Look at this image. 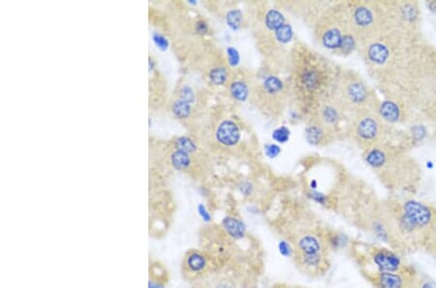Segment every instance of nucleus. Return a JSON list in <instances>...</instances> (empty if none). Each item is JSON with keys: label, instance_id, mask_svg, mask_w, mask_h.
I'll return each instance as SVG.
<instances>
[{"label": "nucleus", "instance_id": "8", "mask_svg": "<svg viewBox=\"0 0 436 288\" xmlns=\"http://www.w3.org/2000/svg\"><path fill=\"white\" fill-rule=\"evenodd\" d=\"M214 267V258L207 251L190 248L186 251L181 260V275L186 280L195 282L212 274Z\"/></svg>", "mask_w": 436, "mask_h": 288}, {"label": "nucleus", "instance_id": "23", "mask_svg": "<svg viewBox=\"0 0 436 288\" xmlns=\"http://www.w3.org/2000/svg\"><path fill=\"white\" fill-rule=\"evenodd\" d=\"M228 74L224 68H215L210 73V79L215 85H223L226 82Z\"/></svg>", "mask_w": 436, "mask_h": 288}, {"label": "nucleus", "instance_id": "25", "mask_svg": "<svg viewBox=\"0 0 436 288\" xmlns=\"http://www.w3.org/2000/svg\"><path fill=\"white\" fill-rule=\"evenodd\" d=\"M209 288H237L235 282L226 277H217L212 280Z\"/></svg>", "mask_w": 436, "mask_h": 288}, {"label": "nucleus", "instance_id": "15", "mask_svg": "<svg viewBox=\"0 0 436 288\" xmlns=\"http://www.w3.org/2000/svg\"><path fill=\"white\" fill-rule=\"evenodd\" d=\"M171 162L176 169L185 170L186 168L190 167L191 160L188 153L185 151L176 150L174 151L172 156H171Z\"/></svg>", "mask_w": 436, "mask_h": 288}, {"label": "nucleus", "instance_id": "11", "mask_svg": "<svg viewBox=\"0 0 436 288\" xmlns=\"http://www.w3.org/2000/svg\"><path fill=\"white\" fill-rule=\"evenodd\" d=\"M221 228L225 235L233 241H242L246 238V226L236 217H225L221 221Z\"/></svg>", "mask_w": 436, "mask_h": 288}, {"label": "nucleus", "instance_id": "13", "mask_svg": "<svg viewBox=\"0 0 436 288\" xmlns=\"http://www.w3.org/2000/svg\"><path fill=\"white\" fill-rule=\"evenodd\" d=\"M326 246L328 250L339 251L344 250L350 244L349 237L342 232L335 230H326L323 232Z\"/></svg>", "mask_w": 436, "mask_h": 288}, {"label": "nucleus", "instance_id": "41", "mask_svg": "<svg viewBox=\"0 0 436 288\" xmlns=\"http://www.w3.org/2000/svg\"><path fill=\"white\" fill-rule=\"evenodd\" d=\"M154 67H156V62H154V60H153V58H149V71H153V70L154 69Z\"/></svg>", "mask_w": 436, "mask_h": 288}, {"label": "nucleus", "instance_id": "28", "mask_svg": "<svg viewBox=\"0 0 436 288\" xmlns=\"http://www.w3.org/2000/svg\"><path fill=\"white\" fill-rule=\"evenodd\" d=\"M180 99L188 102L190 104L193 103L195 99L194 92L188 85H183L181 89Z\"/></svg>", "mask_w": 436, "mask_h": 288}, {"label": "nucleus", "instance_id": "39", "mask_svg": "<svg viewBox=\"0 0 436 288\" xmlns=\"http://www.w3.org/2000/svg\"><path fill=\"white\" fill-rule=\"evenodd\" d=\"M417 288H436L435 285L432 284V282H428V280H425V282H420V285H417Z\"/></svg>", "mask_w": 436, "mask_h": 288}, {"label": "nucleus", "instance_id": "29", "mask_svg": "<svg viewBox=\"0 0 436 288\" xmlns=\"http://www.w3.org/2000/svg\"><path fill=\"white\" fill-rule=\"evenodd\" d=\"M290 131L286 128H279L274 131L273 138L279 143H285L289 139Z\"/></svg>", "mask_w": 436, "mask_h": 288}, {"label": "nucleus", "instance_id": "35", "mask_svg": "<svg viewBox=\"0 0 436 288\" xmlns=\"http://www.w3.org/2000/svg\"><path fill=\"white\" fill-rule=\"evenodd\" d=\"M240 192L244 196H251L253 194V187L251 183H244L240 187Z\"/></svg>", "mask_w": 436, "mask_h": 288}, {"label": "nucleus", "instance_id": "30", "mask_svg": "<svg viewBox=\"0 0 436 288\" xmlns=\"http://www.w3.org/2000/svg\"><path fill=\"white\" fill-rule=\"evenodd\" d=\"M197 212L201 219H202V221L206 222V223H210V222H212V214L210 213L209 210L207 209V207H206L204 204L200 203L198 205Z\"/></svg>", "mask_w": 436, "mask_h": 288}, {"label": "nucleus", "instance_id": "16", "mask_svg": "<svg viewBox=\"0 0 436 288\" xmlns=\"http://www.w3.org/2000/svg\"><path fill=\"white\" fill-rule=\"evenodd\" d=\"M326 131H328V129H326L323 126H310L306 130V138H308V142L317 145V144L322 142L325 137Z\"/></svg>", "mask_w": 436, "mask_h": 288}, {"label": "nucleus", "instance_id": "40", "mask_svg": "<svg viewBox=\"0 0 436 288\" xmlns=\"http://www.w3.org/2000/svg\"><path fill=\"white\" fill-rule=\"evenodd\" d=\"M273 288H306L303 287H296V285H276Z\"/></svg>", "mask_w": 436, "mask_h": 288}, {"label": "nucleus", "instance_id": "4", "mask_svg": "<svg viewBox=\"0 0 436 288\" xmlns=\"http://www.w3.org/2000/svg\"><path fill=\"white\" fill-rule=\"evenodd\" d=\"M349 16L355 37L366 44L391 31L384 2L356 4L350 10Z\"/></svg>", "mask_w": 436, "mask_h": 288}, {"label": "nucleus", "instance_id": "24", "mask_svg": "<svg viewBox=\"0 0 436 288\" xmlns=\"http://www.w3.org/2000/svg\"><path fill=\"white\" fill-rule=\"evenodd\" d=\"M242 15L239 10H232L227 14V23L230 28L237 29L241 26Z\"/></svg>", "mask_w": 436, "mask_h": 288}, {"label": "nucleus", "instance_id": "22", "mask_svg": "<svg viewBox=\"0 0 436 288\" xmlns=\"http://www.w3.org/2000/svg\"><path fill=\"white\" fill-rule=\"evenodd\" d=\"M276 39L279 42L287 43L292 39L293 31L289 24H283L276 31Z\"/></svg>", "mask_w": 436, "mask_h": 288}, {"label": "nucleus", "instance_id": "19", "mask_svg": "<svg viewBox=\"0 0 436 288\" xmlns=\"http://www.w3.org/2000/svg\"><path fill=\"white\" fill-rule=\"evenodd\" d=\"M231 94L235 99L239 101H244L249 95V89L246 85L242 82H235L231 85Z\"/></svg>", "mask_w": 436, "mask_h": 288}, {"label": "nucleus", "instance_id": "6", "mask_svg": "<svg viewBox=\"0 0 436 288\" xmlns=\"http://www.w3.org/2000/svg\"><path fill=\"white\" fill-rule=\"evenodd\" d=\"M351 130L355 141L369 150L372 146L389 142L394 128L381 118L378 111H369L355 116Z\"/></svg>", "mask_w": 436, "mask_h": 288}, {"label": "nucleus", "instance_id": "10", "mask_svg": "<svg viewBox=\"0 0 436 288\" xmlns=\"http://www.w3.org/2000/svg\"><path fill=\"white\" fill-rule=\"evenodd\" d=\"M367 280L376 288H411V275L403 272H366Z\"/></svg>", "mask_w": 436, "mask_h": 288}, {"label": "nucleus", "instance_id": "32", "mask_svg": "<svg viewBox=\"0 0 436 288\" xmlns=\"http://www.w3.org/2000/svg\"><path fill=\"white\" fill-rule=\"evenodd\" d=\"M310 198L313 200V201L317 202V203H319L321 205H327L328 201H329V200H328L327 195H325L324 194H321V192H311L310 194Z\"/></svg>", "mask_w": 436, "mask_h": 288}, {"label": "nucleus", "instance_id": "33", "mask_svg": "<svg viewBox=\"0 0 436 288\" xmlns=\"http://www.w3.org/2000/svg\"><path fill=\"white\" fill-rule=\"evenodd\" d=\"M168 280L149 278L148 288H166Z\"/></svg>", "mask_w": 436, "mask_h": 288}, {"label": "nucleus", "instance_id": "36", "mask_svg": "<svg viewBox=\"0 0 436 288\" xmlns=\"http://www.w3.org/2000/svg\"><path fill=\"white\" fill-rule=\"evenodd\" d=\"M305 84L308 85V87H315L318 83V77L317 75L315 74V72L310 73V74L305 76Z\"/></svg>", "mask_w": 436, "mask_h": 288}, {"label": "nucleus", "instance_id": "14", "mask_svg": "<svg viewBox=\"0 0 436 288\" xmlns=\"http://www.w3.org/2000/svg\"><path fill=\"white\" fill-rule=\"evenodd\" d=\"M320 121L326 129L333 130L339 123V110L333 105H325L320 110Z\"/></svg>", "mask_w": 436, "mask_h": 288}, {"label": "nucleus", "instance_id": "1", "mask_svg": "<svg viewBox=\"0 0 436 288\" xmlns=\"http://www.w3.org/2000/svg\"><path fill=\"white\" fill-rule=\"evenodd\" d=\"M387 58L374 72L386 100L408 109L421 124H436V45L425 35L389 31Z\"/></svg>", "mask_w": 436, "mask_h": 288}, {"label": "nucleus", "instance_id": "27", "mask_svg": "<svg viewBox=\"0 0 436 288\" xmlns=\"http://www.w3.org/2000/svg\"><path fill=\"white\" fill-rule=\"evenodd\" d=\"M153 41L159 50L166 51L169 48L168 39L163 36L162 34L154 33L153 34Z\"/></svg>", "mask_w": 436, "mask_h": 288}, {"label": "nucleus", "instance_id": "18", "mask_svg": "<svg viewBox=\"0 0 436 288\" xmlns=\"http://www.w3.org/2000/svg\"><path fill=\"white\" fill-rule=\"evenodd\" d=\"M284 18L283 14L279 13L276 10H271L266 17V24L269 28L278 29L283 26Z\"/></svg>", "mask_w": 436, "mask_h": 288}, {"label": "nucleus", "instance_id": "38", "mask_svg": "<svg viewBox=\"0 0 436 288\" xmlns=\"http://www.w3.org/2000/svg\"><path fill=\"white\" fill-rule=\"evenodd\" d=\"M196 28H197L198 33H204L208 31V26L205 22L201 21L197 24V26H196Z\"/></svg>", "mask_w": 436, "mask_h": 288}, {"label": "nucleus", "instance_id": "3", "mask_svg": "<svg viewBox=\"0 0 436 288\" xmlns=\"http://www.w3.org/2000/svg\"><path fill=\"white\" fill-rule=\"evenodd\" d=\"M293 244L295 248L294 262L303 274L319 277L329 270V250L322 233L301 234Z\"/></svg>", "mask_w": 436, "mask_h": 288}, {"label": "nucleus", "instance_id": "9", "mask_svg": "<svg viewBox=\"0 0 436 288\" xmlns=\"http://www.w3.org/2000/svg\"><path fill=\"white\" fill-rule=\"evenodd\" d=\"M369 257L372 266L376 268L374 272L396 273L405 269L401 257L388 248L372 246L369 251Z\"/></svg>", "mask_w": 436, "mask_h": 288}, {"label": "nucleus", "instance_id": "2", "mask_svg": "<svg viewBox=\"0 0 436 288\" xmlns=\"http://www.w3.org/2000/svg\"><path fill=\"white\" fill-rule=\"evenodd\" d=\"M410 151L398 141H389L366 150L364 160L389 189L409 196L419 189L423 175Z\"/></svg>", "mask_w": 436, "mask_h": 288}, {"label": "nucleus", "instance_id": "21", "mask_svg": "<svg viewBox=\"0 0 436 288\" xmlns=\"http://www.w3.org/2000/svg\"><path fill=\"white\" fill-rule=\"evenodd\" d=\"M278 248L279 253L284 258H292L293 260L294 255H295V248H294L293 242L283 239V240L279 241Z\"/></svg>", "mask_w": 436, "mask_h": 288}, {"label": "nucleus", "instance_id": "7", "mask_svg": "<svg viewBox=\"0 0 436 288\" xmlns=\"http://www.w3.org/2000/svg\"><path fill=\"white\" fill-rule=\"evenodd\" d=\"M340 95L344 106L355 114L378 111L381 102L362 78L352 72L345 73L340 82Z\"/></svg>", "mask_w": 436, "mask_h": 288}, {"label": "nucleus", "instance_id": "37", "mask_svg": "<svg viewBox=\"0 0 436 288\" xmlns=\"http://www.w3.org/2000/svg\"><path fill=\"white\" fill-rule=\"evenodd\" d=\"M426 8L430 12V14L433 16L436 17V1L435 0H432V1H426L425 3Z\"/></svg>", "mask_w": 436, "mask_h": 288}, {"label": "nucleus", "instance_id": "26", "mask_svg": "<svg viewBox=\"0 0 436 288\" xmlns=\"http://www.w3.org/2000/svg\"><path fill=\"white\" fill-rule=\"evenodd\" d=\"M264 85L265 90L269 92V94H276V92L283 89V83L276 77L268 78V79L265 81Z\"/></svg>", "mask_w": 436, "mask_h": 288}, {"label": "nucleus", "instance_id": "12", "mask_svg": "<svg viewBox=\"0 0 436 288\" xmlns=\"http://www.w3.org/2000/svg\"><path fill=\"white\" fill-rule=\"evenodd\" d=\"M241 134L237 124L231 121H225L220 124L217 131V138L225 146H233L239 142Z\"/></svg>", "mask_w": 436, "mask_h": 288}, {"label": "nucleus", "instance_id": "31", "mask_svg": "<svg viewBox=\"0 0 436 288\" xmlns=\"http://www.w3.org/2000/svg\"><path fill=\"white\" fill-rule=\"evenodd\" d=\"M228 58H229L230 65L232 67H236L237 63L240 62L239 53L237 52L236 49L229 47L227 49Z\"/></svg>", "mask_w": 436, "mask_h": 288}, {"label": "nucleus", "instance_id": "34", "mask_svg": "<svg viewBox=\"0 0 436 288\" xmlns=\"http://www.w3.org/2000/svg\"><path fill=\"white\" fill-rule=\"evenodd\" d=\"M265 151H266L267 155L269 156V158H276V156H278L279 153H280V149H279V146L273 145V144H271V145H267L266 150Z\"/></svg>", "mask_w": 436, "mask_h": 288}, {"label": "nucleus", "instance_id": "5", "mask_svg": "<svg viewBox=\"0 0 436 288\" xmlns=\"http://www.w3.org/2000/svg\"><path fill=\"white\" fill-rule=\"evenodd\" d=\"M391 31L408 36L424 35L422 4L418 1L384 2Z\"/></svg>", "mask_w": 436, "mask_h": 288}, {"label": "nucleus", "instance_id": "17", "mask_svg": "<svg viewBox=\"0 0 436 288\" xmlns=\"http://www.w3.org/2000/svg\"><path fill=\"white\" fill-rule=\"evenodd\" d=\"M174 115L178 119H187L191 114V106L188 102L178 99L172 105Z\"/></svg>", "mask_w": 436, "mask_h": 288}, {"label": "nucleus", "instance_id": "20", "mask_svg": "<svg viewBox=\"0 0 436 288\" xmlns=\"http://www.w3.org/2000/svg\"><path fill=\"white\" fill-rule=\"evenodd\" d=\"M176 146L178 151H185V153H188V155L194 153V151L197 150V146H196L194 141H193L192 139L186 137V136L178 138V140H176Z\"/></svg>", "mask_w": 436, "mask_h": 288}]
</instances>
